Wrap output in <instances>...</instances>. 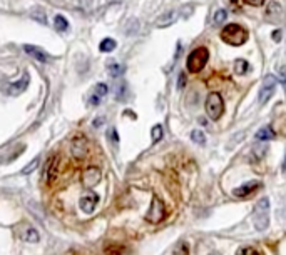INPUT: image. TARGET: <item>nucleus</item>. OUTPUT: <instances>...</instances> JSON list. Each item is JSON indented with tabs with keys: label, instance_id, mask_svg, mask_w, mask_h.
I'll use <instances>...</instances> for the list:
<instances>
[{
	"label": "nucleus",
	"instance_id": "33",
	"mask_svg": "<svg viewBox=\"0 0 286 255\" xmlns=\"http://www.w3.org/2000/svg\"><path fill=\"white\" fill-rule=\"evenodd\" d=\"M283 173L286 175V157H285V162H283Z\"/></svg>",
	"mask_w": 286,
	"mask_h": 255
},
{
	"label": "nucleus",
	"instance_id": "32",
	"mask_svg": "<svg viewBox=\"0 0 286 255\" xmlns=\"http://www.w3.org/2000/svg\"><path fill=\"white\" fill-rule=\"evenodd\" d=\"M273 39H275L276 42H278V40H280V32H278V30H276L275 33H273Z\"/></svg>",
	"mask_w": 286,
	"mask_h": 255
},
{
	"label": "nucleus",
	"instance_id": "11",
	"mask_svg": "<svg viewBox=\"0 0 286 255\" xmlns=\"http://www.w3.org/2000/svg\"><path fill=\"white\" fill-rule=\"evenodd\" d=\"M259 187H261V182H258V180L248 182V184L238 187V189H234L233 195H234V197H238V198H245V197H248V195H251L253 192H256Z\"/></svg>",
	"mask_w": 286,
	"mask_h": 255
},
{
	"label": "nucleus",
	"instance_id": "14",
	"mask_svg": "<svg viewBox=\"0 0 286 255\" xmlns=\"http://www.w3.org/2000/svg\"><path fill=\"white\" fill-rule=\"evenodd\" d=\"M178 14H179L178 10H171V12H167V14L161 15V19L156 22V27H158V28L169 27V25H172V24L176 22V20H178Z\"/></svg>",
	"mask_w": 286,
	"mask_h": 255
},
{
	"label": "nucleus",
	"instance_id": "12",
	"mask_svg": "<svg viewBox=\"0 0 286 255\" xmlns=\"http://www.w3.org/2000/svg\"><path fill=\"white\" fill-rule=\"evenodd\" d=\"M27 87H29V75L24 74L20 80H17V82H12V85H8L7 93H8V95H20V93H22Z\"/></svg>",
	"mask_w": 286,
	"mask_h": 255
},
{
	"label": "nucleus",
	"instance_id": "21",
	"mask_svg": "<svg viewBox=\"0 0 286 255\" xmlns=\"http://www.w3.org/2000/svg\"><path fill=\"white\" fill-rule=\"evenodd\" d=\"M116 40L114 39H104L102 42H100V45H99V49H100V52H112V50L116 49Z\"/></svg>",
	"mask_w": 286,
	"mask_h": 255
},
{
	"label": "nucleus",
	"instance_id": "29",
	"mask_svg": "<svg viewBox=\"0 0 286 255\" xmlns=\"http://www.w3.org/2000/svg\"><path fill=\"white\" fill-rule=\"evenodd\" d=\"M109 139L114 142V145H117V142H119V139H117V132H116V129H111L109 130Z\"/></svg>",
	"mask_w": 286,
	"mask_h": 255
},
{
	"label": "nucleus",
	"instance_id": "18",
	"mask_svg": "<svg viewBox=\"0 0 286 255\" xmlns=\"http://www.w3.org/2000/svg\"><path fill=\"white\" fill-rule=\"evenodd\" d=\"M124 247L119 244H109L104 247V252H106L107 255H123L124 254Z\"/></svg>",
	"mask_w": 286,
	"mask_h": 255
},
{
	"label": "nucleus",
	"instance_id": "19",
	"mask_svg": "<svg viewBox=\"0 0 286 255\" xmlns=\"http://www.w3.org/2000/svg\"><path fill=\"white\" fill-rule=\"evenodd\" d=\"M124 72H126V67L123 63H111V65H109V75H111V77H121Z\"/></svg>",
	"mask_w": 286,
	"mask_h": 255
},
{
	"label": "nucleus",
	"instance_id": "23",
	"mask_svg": "<svg viewBox=\"0 0 286 255\" xmlns=\"http://www.w3.org/2000/svg\"><path fill=\"white\" fill-rule=\"evenodd\" d=\"M39 162H40L39 157H35L33 160H31V162H29V164L22 169V173H24V175H29V173H32L33 170L37 169V165H39Z\"/></svg>",
	"mask_w": 286,
	"mask_h": 255
},
{
	"label": "nucleus",
	"instance_id": "10",
	"mask_svg": "<svg viewBox=\"0 0 286 255\" xmlns=\"http://www.w3.org/2000/svg\"><path fill=\"white\" fill-rule=\"evenodd\" d=\"M97 202H99L97 194L87 192V194H84L81 197V200H79V207H81V210L84 214H92V212L95 210V207H97Z\"/></svg>",
	"mask_w": 286,
	"mask_h": 255
},
{
	"label": "nucleus",
	"instance_id": "15",
	"mask_svg": "<svg viewBox=\"0 0 286 255\" xmlns=\"http://www.w3.org/2000/svg\"><path fill=\"white\" fill-rule=\"evenodd\" d=\"M107 85L106 84H97L94 87V93H92V97H91V104L92 105H99L100 104V100L104 99V97L107 95Z\"/></svg>",
	"mask_w": 286,
	"mask_h": 255
},
{
	"label": "nucleus",
	"instance_id": "27",
	"mask_svg": "<svg viewBox=\"0 0 286 255\" xmlns=\"http://www.w3.org/2000/svg\"><path fill=\"white\" fill-rule=\"evenodd\" d=\"M238 255H261V254L253 247H243L238 250Z\"/></svg>",
	"mask_w": 286,
	"mask_h": 255
},
{
	"label": "nucleus",
	"instance_id": "5",
	"mask_svg": "<svg viewBox=\"0 0 286 255\" xmlns=\"http://www.w3.org/2000/svg\"><path fill=\"white\" fill-rule=\"evenodd\" d=\"M70 152H72V157L75 160H84L87 159V155H89L91 152V145H89V140H87L86 135L79 134L75 135L72 139V142H70Z\"/></svg>",
	"mask_w": 286,
	"mask_h": 255
},
{
	"label": "nucleus",
	"instance_id": "34",
	"mask_svg": "<svg viewBox=\"0 0 286 255\" xmlns=\"http://www.w3.org/2000/svg\"><path fill=\"white\" fill-rule=\"evenodd\" d=\"M109 2H117V0H109Z\"/></svg>",
	"mask_w": 286,
	"mask_h": 255
},
{
	"label": "nucleus",
	"instance_id": "13",
	"mask_svg": "<svg viewBox=\"0 0 286 255\" xmlns=\"http://www.w3.org/2000/svg\"><path fill=\"white\" fill-rule=\"evenodd\" d=\"M24 50H25V54L31 55V57H33L35 60H39V62H49L50 60L47 52L39 49V47H35V45H24Z\"/></svg>",
	"mask_w": 286,
	"mask_h": 255
},
{
	"label": "nucleus",
	"instance_id": "8",
	"mask_svg": "<svg viewBox=\"0 0 286 255\" xmlns=\"http://www.w3.org/2000/svg\"><path fill=\"white\" fill-rule=\"evenodd\" d=\"M59 173H61V155H56L49 160L47 169H45V182L52 185L57 180Z\"/></svg>",
	"mask_w": 286,
	"mask_h": 255
},
{
	"label": "nucleus",
	"instance_id": "31",
	"mask_svg": "<svg viewBox=\"0 0 286 255\" xmlns=\"http://www.w3.org/2000/svg\"><path fill=\"white\" fill-rule=\"evenodd\" d=\"M264 2H266V0H246V3H250V5H253V7H259V5H263Z\"/></svg>",
	"mask_w": 286,
	"mask_h": 255
},
{
	"label": "nucleus",
	"instance_id": "4",
	"mask_svg": "<svg viewBox=\"0 0 286 255\" xmlns=\"http://www.w3.org/2000/svg\"><path fill=\"white\" fill-rule=\"evenodd\" d=\"M222 112H224V102L220 93L213 92L206 99V113L209 115L211 120H220Z\"/></svg>",
	"mask_w": 286,
	"mask_h": 255
},
{
	"label": "nucleus",
	"instance_id": "1",
	"mask_svg": "<svg viewBox=\"0 0 286 255\" xmlns=\"http://www.w3.org/2000/svg\"><path fill=\"white\" fill-rule=\"evenodd\" d=\"M221 40L228 45L239 47L248 40V30L238 24H229L221 30Z\"/></svg>",
	"mask_w": 286,
	"mask_h": 255
},
{
	"label": "nucleus",
	"instance_id": "17",
	"mask_svg": "<svg viewBox=\"0 0 286 255\" xmlns=\"http://www.w3.org/2000/svg\"><path fill=\"white\" fill-rule=\"evenodd\" d=\"M24 239H25V242L35 244V242H39L40 235H39V232H37L33 227H27V228H25V232H24Z\"/></svg>",
	"mask_w": 286,
	"mask_h": 255
},
{
	"label": "nucleus",
	"instance_id": "22",
	"mask_svg": "<svg viewBox=\"0 0 286 255\" xmlns=\"http://www.w3.org/2000/svg\"><path fill=\"white\" fill-rule=\"evenodd\" d=\"M54 24H56V28L59 32H65L67 28H69V22L64 19L62 15H56V19H54Z\"/></svg>",
	"mask_w": 286,
	"mask_h": 255
},
{
	"label": "nucleus",
	"instance_id": "7",
	"mask_svg": "<svg viewBox=\"0 0 286 255\" xmlns=\"http://www.w3.org/2000/svg\"><path fill=\"white\" fill-rule=\"evenodd\" d=\"M164 217H166V207H164V202L161 200V198L154 197L153 202H151V209L147 210V214H146V220L151 224H159Z\"/></svg>",
	"mask_w": 286,
	"mask_h": 255
},
{
	"label": "nucleus",
	"instance_id": "3",
	"mask_svg": "<svg viewBox=\"0 0 286 255\" xmlns=\"http://www.w3.org/2000/svg\"><path fill=\"white\" fill-rule=\"evenodd\" d=\"M253 222L256 230H266L268 228V225H270V198L268 197H263L261 200L256 203Z\"/></svg>",
	"mask_w": 286,
	"mask_h": 255
},
{
	"label": "nucleus",
	"instance_id": "26",
	"mask_svg": "<svg viewBox=\"0 0 286 255\" xmlns=\"http://www.w3.org/2000/svg\"><path fill=\"white\" fill-rule=\"evenodd\" d=\"M151 135H153V142H159L162 139V127L161 125H154L153 130H151Z\"/></svg>",
	"mask_w": 286,
	"mask_h": 255
},
{
	"label": "nucleus",
	"instance_id": "25",
	"mask_svg": "<svg viewBox=\"0 0 286 255\" xmlns=\"http://www.w3.org/2000/svg\"><path fill=\"white\" fill-rule=\"evenodd\" d=\"M226 17H228V12L224 10V8H220V10H216V14H214V24L220 25L226 20Z\"/></svg>",
	"mask_w": 286,
	"mask_h": 255
},
{
	"label": "nucleus",
	"instance_id": "24",
	"mask_svg": "<svg viewBox=\"0 0 286 255\" xmlns=\"http://www.w3.org/2000/svg\"><path fill=\"white\" fill-rule=\"evenodd\" d=\"M191 139H192V142L199 143V145H203V143L206 142V135L201 130H192L191 132Z\"/></svg>",
	"mask_w": 286,
	"mask_h": 255
},
{
	"label": "nucleus",
	"instance_id": "30",
	"mask_svg": "<svg viewBox=\"0 0 286 255\" xmlns=\"http://www.w3.org/2000/svg\"><path fill=\"white\" fill-rule=\"evenodd\" d=\"M184 85H186V75H184V74H179L178 87H179V88H184Z\"/></svg>",
	"mask_w": 286,
	"mask_h": 255
},
{
	"label": "nucleus",
	"instance_id": "2",
	"mask_svg": "<svg viewBox=\"0 0 286 255\" xmlns=\"http://www.w3.org/2000/svg\"><path fill=\"white\" fill-rule=\"evenodd\" d=\"M208 60H209L208 49H206V47H197V49H194L188 55L186 69L191 72V74H197V72H201L204 69Z\"/></svg>",
	"mask_w": 286,
	"mask_h": 255
},
{
	"label": "nucleus",
	"instance_id": "9",
	"mask_svg": "<svg viewBox=\"0 0 286 255\" xmlns=\"http://www.w3.org/2000/svg\"><path fill=\"white\" fill-rule=\"evenodd\" d=\"M100 177H102L100 169L87 167L82 173V185L86 187V189H92V187H95L100 182Z\"/></svg>",
	"mask_w": 286,
	"mask_h": 255
},
{
	"label": "nucleus",
	"instance_id": "28",
	"mask_svg": "<svg viewBox=\"0 0 286 255\" xmlns=\"http://www.w3.org/2000/svg\"><path fill=\"white\" fill-rule=\"evenodd\" d=\"M280 82L281 85H283V88H285V93H286V67H281V70H280Z\"/></svg>",
	"mask_w": 286,
	"mask_h": 255
},
{
	"label": "nucleus",
	"instance_id": "20",
	"mask_svg": "<svg viewBox=\"0 0 286 255\" xmlns=\"http://www.w3.org/2000/svg\"><path fill=\"white\" fill-rule=\"evenodd\" d=\"M248 69H250V63H248L245 58H238V60L234 62V72H236L238 75L246 74Z\"/></svg>",
	"mask_w": 286,
	"mask_h": 255
},
{
	"label": "nucleus",
	"instance_id": "16",
	"mask_svg": "<svg viewBox=\"0 0 286 255\" xmlns=\"http://www.w3.org/2000/svg\"><path fill=\"white\" fill-rule=\"evenodd\" d=\"M256 139L258 140H273L275 139V130L271 129V127H263V129H259L256 132Z\"/></svg>",
	"mask_w": 286,
	"mask_h": 255
},
{
	"label": "nucleus",
	"instance_id": "6",
	"mask_svg": "<svg viewBox=\"0 0 286 255\" xmlns=\"http://www.w3.org/2000/svg\"><path fill=\"white\" fill-rule=\"evenodd\" d=\"M276 85H278V79H276L275 75H266V77H264L261 88H259V95H258L259 105H264L273 95H275Z\"/></svg>",
	"mask_w": 286,
	"mask_h": 255
}]
</instances>
